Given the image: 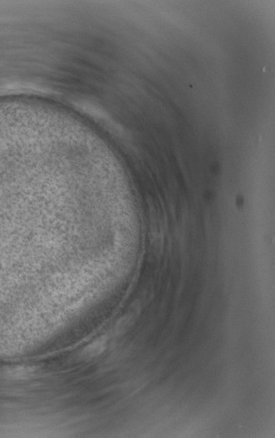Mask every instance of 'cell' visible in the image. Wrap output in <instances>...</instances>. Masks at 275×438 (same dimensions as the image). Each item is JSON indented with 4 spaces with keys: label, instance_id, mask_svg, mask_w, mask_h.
I'll use <instances>...</instances> for the list:
<instances>
[{
    "label": "cell",
    "instance_id": "cell-1",
    "mask_svg": "<svg viewBox=\"0 0 275 438\" xmlns=\"http://www.w3.org/2000/svg\"><path fill=\"white\" fill-rule=\"evenodd\" d=\"M105 343H106L105 339L100 338L96 340L95 342L91 343L84 350L83 356L87 357V358H92V357L100 355L104 352V350L105 349Z\"/></svg>",
    "mask_w": 275,
    "mask_h": 438
}]
</instances>
